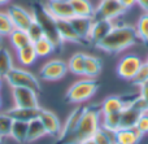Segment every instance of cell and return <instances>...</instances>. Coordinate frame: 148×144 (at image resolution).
I'll return each instance as SVG.
<instances>
[{
	"label": "cell",
	"instance_id": "cell-1",
	"mask_svg": "<svg viewBox=\"0 0 148 144\" xmlns=\"http://www.w3.org/2000/svg\"><path fill=\"white\" fill-rule=\"evenodd\" d=\"M138 42L139 38L136 34L135 26L127 25V23H121V25L114 23L109 34L101 42L95 44V47L100 51L107 52V53L116 55L135 46Z\"/></svg>",
	"mask_w": 148,
	"mask_h": 144
},
{
	"label": "cell",
	"instance_id": "cell-2",
	"mask_svg": "<svg viewBox=\"0 0 148 144\" xmlns=\"http://www.w3.org/2000/svg\"><path fill=\"white\" fill-rule=\"evenodd\" d=\"M100 121H101L100 105H86L74 134L62 144H77L83 139L92 138L95 132L100 129Z\"/></svg>",
	"mask_w": 148,
	"mask_h": 144
},
{
	"label": "cell",
	"instance_id": "cell-3",
	"mask_svg": "<svg viewBox=\"0 0 148 144\" xmlns=\"http://www.w3.org/2000/svg\"><path fill=\"white\" fill-rule=\"evenodd\" d=\"M97 90H99V83L96 82V79L82 77L68 88L65 99L72 104L81 105L88 101L97 92Z\"/></svg>",
	"mask_w": 148,
	"mask_h": 144
},
{
	"label": "cell",
	"instance_id": "cell-4",
	"mask_svg": "<svg viewBox=\"0 0 148 144\" xmlns=\"http://www.w3.org/2000/svg\"><path fill=\"white\" fill-rule=\"evenodd\" d=\"M7 83L10 87H29L35 91H40V82L38 77L33 74L31 72L23 69V68H13L8 75L5 77Z\"/></svg>",
	"mask_w": 148,
	"mask_h": 144
},
{
	"label": "cell",
	"instance_id": "cell-5",
	"mask_svg": "<svg viewBox=\"0 0 148 144\" xmlns=\"http://www.w3.org/2000/svg\"><path fill=\"white\" fill-rule=\"evenodd\" d=\"M33 14H34V18L40 23L42 29H43V31H44V35L53 42L56 48L61 46L62 43L60 42L59 35H57V31H56V21L46 12L43 5H36V8L34 9Z\"/></svg>",
	"mask_w": 148,
	"mask_h": 144
},
{
	"label": "cell",
	"instance_id": "cell-6",
	"mask_svg": "<svg viewBox=\"0 0 148 144\" xmlns=\"http://www.w3.org/2000/svg\"><path fill=\"white\" fill-rule=\"evenodd\" d=\"M126 13V9L118 3V0H100L97 7H95L94 20L114 21Z\"/></svg>",
	"mask_w": 148,
	"mask_h": 144
},
{
	"label": "cell",
	"instance_id": "cell-7",
	"mask_svg": "<svg viewBox=\"0 0 148 144\" xmlns=\"http://www.w3.org/2000/svg\"><path fill=\"white\" fill-rule=\"evenodd\" d=\"M143 64V60L135 53H127L120 59L117 64V74L125 81H133L139 68Z\"/></svg>",
	"mask_w": 148,
	"mask_h": 144
},
{
	"label": "cell",
	"instance_id": "cell-8",
	"mask_svg": "<svg viewBox=\"0 0 148 144\" xmlns=\"http://www.w3.org/2000/svg\"><path fill=\"white\" fill-rule=\"evenodd\" d=\"M68 72V65L65 61L60 59H52L47 61L39 70V75L43 81L47 82H56L60 81L66 75Z\"/></svg>",
	"mask_w": 148,
	"mask_h": 144
},
{
	"label": "cell",
	"instance_id": "cell-9",
	"mask_svg": "<svg viewBox=\"0 0 148 144\" xmlns=\"http://www.w3.org/2000/svg\"><path fill=\"white\" fill-rule=\"evenodd\" d=\"M12 96L16 106H22V108H38V91L29 87H13Z\"/></svg>",
	"mask_w": 148,
	"mask_h": 144
},
{
	"label": "cell",
	"instance_id": "cell-10",
	"mask_svg": "<svg viewBox=\"0 0 148 144\" xmlns=\"http://www.w3.org/2000/svg\"><path fill=\"white\" fill-rule=\"evenodd\" d=\"M8 16H9L10 21L13 23L14 29H20V30H27L30 25L34 22V14L33 12H29L27 9L20 7V5H9L7 10Z\"/></svg>",
	"mask_w": 148,
	"mask_h": 144
},
{
	"label": "cell",
	"instance_id": "cell-11",
	"mask_svg": "<svg viewBox=\"0 0 148 144\" xmlns=\"http://www.w3.org/2000/svg\"><path fill=\"white\" fill-rule=\"evenodd\" d=\"M46 12L53 18L55 21L59 20H72L74 17L73 8L70 1H60V0H48L43 5Z\"/></svg>",
	"mask_w": 148,
	"mask_h": 144
},
{
	"label": "cell",
	"instance_id": "cell-12",
	"mask_svg": "<svg viewBox=\"0 0 148 144\" xmlns=\"http://www.w3.org/2000/svg\"><path fill=\"white\" fill-rule=\"evenodd\" d=\"M134 96H108L100 104V112L101 114H112V113H120L123 111L126 105L131 103L135 99Z\"/></svg>",
	"mask_w": 148,
	"mask_h": 144
},
{
	"label": "cell",
	"instance_id": "cell-13",
	"mask_svg": "<svg viewBox=\"0 0 148 144\" xmlns=\"http://www.w3.org/2000/svg\"><path fill=\"white\" fill-rule=\"evenodd\" d=\"M38 118L40 119V122L43 124L47 135L53 136V138L60 136V134H61V129H62V124H61V121H60V118L53 113V112L42 108Z\"/></svg>",
	"mask_w": 148,
	"mask_h": 144
},
{
	"label": "cell",
	"instance_id": "cell-14",
	"mask_svg": "<svg viewBox=\"0 0 148 144\" xmlns=\"http://www.w3.org/2000/svg\"><path fill=\"white\" fill-rule=\"evenodd\" d=\"M84 106H86V105H82V104H81V105H78L75 109H74V111H72V113L68 116L65 124L62 125L61 134H60V136H59L60 142L65 143L74 134V131H75L77 126H78V124H79V119H81L82 114H83Z\"/></svg>",
	"mask_w": 148,
	"mask_h": 144
},
{
	"label": "cell",
	"instance_id": "cell-15",
	"mask_svg": "<svg viewBox=\"0 0 148 144\" xmlns=\"http://www.w3.org/2000/svg\"><path fill=\"white\" fill-rule=\"evenodd\" d=\"M114 22L113 21H108V20H94L90 30V35H88V42L94 44H97L99 42H101L105 36L109 34V31L113 29Z\"/></svg>",
	"mask_w": 148,
	"mask_h": 144
},
{
	"label": "cell",
	"instance_id": "cell-16",
	"mask_svg": "<svg viewBox=\"0 0 148 144\" xmlns=\"http://www.w3.org/2000/svg\"><path fill=\"white\" fill-rule=\"evenodd\" d=\"M56 31L61 43H82L81 38L77 35L69 20L56 21Z\"/></svg>",
	"mask_w": 148,
	"mask_h": 144
},
{
	"label": "cell",
	"instance_id": "cell-17",
	"mask_svg": "<svg viewBox=\"0 0 148 144\" xmlns=\"http://www.w3.org/2000/svg\"><path fill=\"white\" fill-rule=\"evenodd\" d=\"M40 106L38 108H22V106H13V108L8 109L5 113L8 116L12 117L13 121H23V122H30L31 119H35L39 117L40 113Z\"/></svg>",
	"mask_w": 148,
	"mask_h": 144
},
{
	"label": "cell",
	"instance_id": "cell-18",
	"mask_svg": "<svg viewBox=\"0 0 148 144\" xmlns=\"http://www.w3.org/2000/svg\"><path fill=\"white\" fill-rule=\"evenodd\" d=\"M69 21H70V23H72L73 29L75 30L77 35L81 38V40L88 42V35H90V30H91L92 22H94V18L74 16L72 20H69Z\"/></svg>",
	"mask_w": 148,
	"mask_h": 144
},
{
	"label": "cell",
	"instance_id": "cell-19",
	"mask_svg": "<svg viewBox=\"0 0 148 144\" xmlns=\"http://www.w3.org/2000/svg\"><path fill=\"white\" fill-rule=\"evenodd\" d=\"M143 135L135 129H120L114 132V142L118 144H138Z\"/></svg>",
	"mask_w": 148,
	"mask_h": 144
},
{
	"label": "cell",
	"instance_id": "cell-20",
	"mask_svg": "<svg viewBox=\"0 0 148 144\" xmlns=\"http://www.w3.org/2000/svg\"><path fill=\"white\" fill-rule=\"evenodd\" d=\"M101 69H103L101 60L96 56H92V55L86 53V59H84V75L83 77L95 79V78L101 73Z\"/></svg>",
	"mask_w": 148,
	"mask_h": 144
},
{
	"label": "cell",
	"instance_id": "cell-21",
	"mask_svg": "<svg viewBox=\"0 0 148 144\" xmlns=\"http://www.w3.org/2000/svg\"><path fill=\"white\" fill-rule=\"evenodd\" d=\"M142 113L136 111L133 105H126L121 112V129H131L135 127Z\"/></svg>",
	"mask_w": 148,
	"mask_h": 144
},
{
	"label": "cell",
	"instance_id": "cell-22",
	"mask_svg": "<svg viewBox=\"0 0 148 144\" xmlns=\"http://www.w3.org/2000/svg\"><path fill=\"white\" fill-rule=\"evenodd\" d=\"M70 5L73 8L74 16L94 18L95 5L91 3V0H70Z\"/></svg>",
	"mask_w": 148,
	"mask_h": 144
},
{
	"label": "cell",
	"instance_id": "cell-23",
	"mask_svg": "<svg viewBox=\"0 0 148 144\" xmlns=\"http://www.w3.org/2000/svg\"><path fill=\"white\" fill-rule=\"evenodd\" d=\"M84 59H86V53L84 52H75L69 60H68V72L72 73L78 77H83L84 75Z\"/></svg>",
	"mask_w": 148,
	"mask_h": 144
},
{
	"label": "cell",
	"instance_id": "cell-24",
	"mask_svg": "<svg viewBox=\"0 0 148 144\" xmlns=\"http://www.w3.org/2000/svg\"><path fill=\"white\" fill-rule=\"evenodd\" d=\"M47 132L44 129L43 124L40 122L39 118L31 119L30 122H27V138H26V143H33L39 140L40 138L46 136Z\"/></svg>",
	"mask_w": 148,
	"mask_h": 144
},
{
	"label": "cell",
	"instance_id": "cell-25",
	"mask_svg": "<svg viewBox=\"0 0 148 144\" xmlns=\"http://www.w3.org/2000/svg\"><path fill=\"white\" fill-rule=\"evenodd\" d=\"M9 42L12 44V47L17 51L20 48L29 46V44H33L30 40V36H29L27 31L25 30H20V29H13V31L9 34Z\"/></svg>",
	"mask_w": 148,
	"mask_h": 144
},
{
	"label": "cell",
	"instance_id": "cell-26",
	"mask_svg": "<svg viewBox=\"0 0 148 144\" xmlns=\"http://www.w3.org/2000/svg\"><path fill=\"white\" fill-rule=\"evenodd\" d=\"M100 127L114 134L117 130L121 129V112L112 114H101Z\"/></svg>",
	"mask_w": 148,
	"mask_h": 144
},
{
	"label": "cell",
	"instance_id": "cell-27",
	"mask_svg": "<svg viewBox=\"0 0 148 144\" xmlns=\"http://www.w3.org/2000/svg\"><path fill=\"white\" fill-rule=\"evenodd\" d=\"M33 46H34L36 55H38V57H47L51 53H53L55 49H56V46L53 44V42L51 39H48L47 36H43L39 40L34 42Z\"/></svg>",
	"mask_w": 148,
	"mask_h": 144
},
{
	"label": "cell",
	"instance_id": "cell-28",
	"mask_svg": "<svg viewBox=\"0 0 148 144\" xmlns=\"http://www.w3.org/2000/svg\"><path fill=\"white\" fill-rule=\"evenodd\" d=\"M9 136L12 138L14 142H17L20 144L26 143V138H27V122L13 121Z\"/></svg>",
	"mask_w": 148,
	"mask_h": 144
},
{
	"label": "cell",
	"instance_id": "cell-29",
	"mask_svg": "<svg viewBox=\"0 0 148 144\" xmlns=\"http://www.w3.org/2000/svg\"><path fill=\"white\" fill-rule=\"evenodd\" d=\"M17 59L20 61V64L25 65V66L33 65L38 59V55H36L33 44H29V46L23 47V48L17 49Z\"/></svg>",
	"mask_w": 148,
	"mask_h": 144
},
{
	"label": "cell",
	"instance_id": "cell-30",
	"mask_svg": "<svg viewBox=\"0 0 148 144\" xmlns=\"http://www.w3.org/2000/svg\"><path fill=\"white\" fill-rule=\"evenodd\" d=\"M14 68L13 57L5 47H0V78L5 79L8 73Z\"/></svg>",
	"mask_w": 148,
	"mask_h": 144
},
{
	"label": "cell",
	"instance_id": "cell-31",
	"mask_svg": "<svg viewBox=\"0 0 148 144\" xmlns=\"http://www.w3.org/2000/svg\"><path fill=\"white\" fill-rule=\"evenodd\" d=\"M135 30L139 40L148 46V12H144L142 16H139L135 25Z\"/></svg>",
	"mask_w": 148,
	"mask_h": 144
},
{
	"label": "cell",
	"instance_id": "cell-32",
	"mask_svg": "<svg viewBox=\"0 0 148 144\" xmlns=\"http://www.w3.org/2000/svg\"><path fill=\"white\" fill-rule=\"evenodd\" d=\"M92 139H94V142L96 144H116L114 134L107 131V130H104V129H101V127L94 134Z\"/></svg>",
	"mask_w": 148,
	"mask_h": 144
},
{
	"label": "cell",
	"instance_id": "cell-33",
	"mask_svg": "<svg viewBox=\"0 0 148 144\" xmlns=\"http://www.w3.org/2000/svg\"><path fill=\"white\" fill-rule=\"evenodd\" d=\"M13 125V119L7 113H0V138H7L10 134V129Z\"/></svg>",
	"mask_w": 148,
	"mask_h": 144
},
{
	"label": "cell",
	"instance_id": "cell-34",
	"mask_svg": "<svg viewBox=\"0 0 148 144\" xmlns=\"http://www.w3.org/2000/svg\"><path fill=\"white\" fill-rule=\"evenodd\" d=\"M13 23L7 12H0V36H8L13 31Z\"/></svg>",
	"mask_w": 148,
	"mask_h": 144
},
{
	"label": "cell",
	"instance_id": "cell-35",
	"mask_svg": "<svg viewBox=\"0 0 148 144\" xmlns=\"http://www.w3.org/2000/svg\"><path fill=\"white\" fill-rule=\"evenodd\" d=\"M26 31H27L29 36H30L31 43H34V42L39 40V39L43 38V36H46V35H44L43 29H42V26H40V23H39L38 21L35 20V18H34V22L31 23L30 27H29Z\"/></svg>",
	"mask_w": 148,
	"mask_h": 144
},
{
	"label": "cell",
	"instance_id": "cell-36",
	"mask_svg": "<svg viewBox=\"0 0 148 144\" xmlns=\"http://www.w3.org/2000/svg\"><path fill=\"white\" fill-rule=\"evenodd\" d=\"M131 82H133V85L136 86V87H140L142 85L148 82V64L147 62L143 61L142 66L139 68L138 73H136V75L134 77V79L131 81Z\"/></svg>",
	"mask_w": 148,
	"mask_h": 144
},
{
	"label": "cell",
	"instance_id": "cell-37",
	"mask_svg": "<svg viewBox=\"0 0 148 144\" xmlns=\"http://www.w3.org/2000/svg\"><path fill=\"white\" fill-rule=\"evenodd\" d=\"M129 105H133L134 108H135L136 111L140 112L142 114L146 113V112L148 111V101L146 100V99L142 98V96L139 95V93L135 96V99H134V100L131 101V103L129 104Z\"/></svg>",
	"mask_w": 148,
	"mask_h": 144
},
{
	"label": "cell",
	"instance_id": "cell-38",
	"mask_svg": "<svg viewBox=\"0 0 148 144\" xmlns=\"http://www.w3.org/2000/svg\"><path fill=\"white\" fill-rule=\"evenodd\" d=\"M135 129L140 132L142 135L148 134V114H142L139 117L138 122L135 125Z\"/></svg>",
	"mask_w": 148,
	"mask_h": 144
},
{
	"label": "cell",
	"instance_id": "cell-39",
	"mask_svg": "<svg viewBox=\"0 0 148 144\" xmlns=\"http://www.w3.org/2000/svg\"><path fill=\"white\" fill-rule=\"evenodd\" d=\"M118 3H120L126 10L131 9V8H134L136 5V0H118Z\"/></svg>",
	"mask_w": 148,
	"mask_h": 144
},
{
	"label": "cell",
	"instance_id": "cell-40",
	"mask_svg": "<svg viewBox=\"0 0 148 144\" xmlns=\"http://www.w3.org/2000/svg\"><path fill=\"white\" fill-rule=\"evenodd\" d=\"M139 95L148 101V82L144 83V85H142L140 87H139Z\"/></svg>",
	"mask_w": 148,
	"mask_h": 144
},
{
	"label": "cell",
	"instance_id": "cell-41",
	"mask_svg": "<svg viewBox=\"0 0 148 144\" xmlns=\"http://www.w3.org/2000/svg\"><path fill=\"white\" fill-rule=\"evenodd\" d=\"M136 5H139L142 10L148 12V0H136Z\"/></svg>",
	"mask_w": 148,
	"mask_h": 144
},
{
	"label": "cell",
	"instance_id": "cell-42",
	"mask_svg": "<svg viewBox=\"0 0 148 144\" xmlns=\"http://www.w3.org/2000/svg\"><path fill=\"white\" fill-rule=\"evenodd\" d=\"M77 144H96V143L94 142V139H92V138H87V139L81 140V142L77 143Z\"/></svg>",
	"mask_w": 148,
	"mask_h": 144
},
{
	"label": "cell",
	"instance_id": "cell-43",
	"mask_svg": "<svg viewBox=\"0 0 148 144\" xmlns=\"http://www.w3.org/2000/svg\"><path fill=\"white\" fill-rule=\"evenodd\" d=\"M10 0H0V5H5V4H8Z\"/></svg>",
	"mask_w": 148,
	"mask_h": 144
},
{
	"label": "cell",
	"instance_id": "cell-44",
	"mask_svg": "<svg viewBox=\"0 0 148 144\" xmlns=\"http://www.w3.org/2000/svg\"><path fill=\"white\" fill-rule=\"evenodd\" d=\"M1 86H3V79L0 78V90H1Z\"/></svg>",
	"mask_w": 148,
	"mask_h": 144
},
{
	"label": "cell",
	"instance_id": "cell-45",
	"mask_svg": "<svg viewBox=\"0 0 148 144\" xmlns=\"http://www.w3.org/2000/svg\"><path fill=\"white\" fill-rule=\"evenodd\" d=\"M1 105H3V100H1V96H0V108H1Z\"/></svg>",
	"mask_w": 148,
	"mask_h": 144
},
{
	"label": "cell",
	"instance_id": "cell-46",
	"mask_svg": "<svg viewBox=\"0 0 148 144\" xmlns=\"http://www.w3.org/2000/svg\"><path fill=\"white\" fill-rule=\"evenodd\" d=\"M144 62H147V64H148V56H147V59H146V61H144Z\"/></svg>",
	"mask_w": 148,
	"mask_h": 144
},
{
	"label": "cell",
	"instance_id": "cell-47",
	"mask_svg": "<svg viewBox=\"0 0 148 144\" xmlns=\"http://www.w3.org/2000/svg\"><path fill=\"white\" fill-rule=\"evenodd\" d=\"M60 1H70V0H60Z\"/></svg>",
	"mask_w": 148,
	"mask_h": 144
},
{
	"label": "cell",
	"instance_id": "cell-48",
	"mask_svg": "<svg viewBox=\"0 0 148 144\" xmlns=\"http://www.w3.org/2000/svg\"><path fill=\"white\" fill-rule=\"evenodd\" d=\"M0 144H1V138H0Z\"/></svg>",
	"mask_w": 148,
	"mask_h": 144
},
{
	"label": "cell",
	"instance_id": "cell-49",
	"mask_svg": "<svg viewBox=\"0 0 148 144\" xmlns=\"http://www.w3.org/2000/svg\"><path fill=\"white\" fill-rule=\"evenodd\" d=\"M116 144H118V143H116Z\"/></svg>",
	"mask_w": 148,
	"mask_h": 144
}]
</instances>
